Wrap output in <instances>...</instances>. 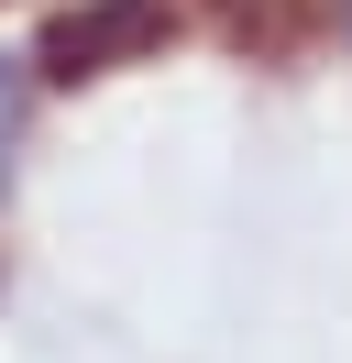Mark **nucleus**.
Returning a JSON list of instances; mask_svg holds the SVG:
<instances>
[{
  "label": "nucleus",
  "mask_w": 352,
  "mask_h": 363,
  "mask_svg": "<svg viewBox=\"0 0 352 363\" xmlns=\"http://www.w3.org/2000/svg\"><path fill=\"white\" fill-rule=\"evenodd\" d=\"M165 45V0H88V11H66L55 33H44V67L55 77H88V67H121V55Z\"/></svg>",
  "instance_id": "obj_1"
}]
</instances>
